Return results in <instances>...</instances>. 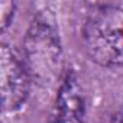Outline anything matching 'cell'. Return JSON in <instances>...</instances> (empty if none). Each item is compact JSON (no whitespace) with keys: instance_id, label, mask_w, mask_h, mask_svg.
Masks as SVG:
<instances>
[{"instance_id":"cell-4","label":"cell","mask_w":123,"mask_h":123,"mask_svg":"<svg viewBox=\"0 0 123 123\" xmlns=\"http://www.w3.org/2000/svg\"><path fill=\"white\" fill-rule=\"evenodd\" d=\"M86 98L80 80L74 71H67L58 86V93L46 123H83Z\"/></svg>"},{"instance_id":"cell-2","label":"cell","mask_w":123,"mask_h":123,"mask_svg":"<svg viewBox=\"0 0 123 123\" xmlns=\"http://www.w3.org/2000/svg\"><path fill=\"white\" fill-rule=\"evenodd\" d=\"M83 45L91 61L101 67L123 65V9L93 5L83 23Z\"/></svg>"},{"instance_id":"cell-3","label":"cell","mask_w":123,"mask_h":123,"mask_svg":"<svg viewBox=\"0 0 123 123\" xmlns=\"http://www.w3.org/2000/svg\"><path fill=\"white\" fill-rule=\"evenodd\" d=\"M31 75L23 58L9 46L2 45L0 49V93L3 109L15 111L26 101L31 88Z\"/></svg>"},{"instance_id":"cell-6","label":"cell","mask_w":123,"mask_h":123,"mask_svg":"<svg viewBox=\"0 0 123 123\" xmlns=\"http://www.w3.org/2000/svg\"><path fill=\"white\" fill-rule=\"evenodd\" d=\"M104 123H123V116L116 113V114H111L110 117H107L104 120Z\"/></svg>"},{"instance_id":"cell-1","label":"cell","mask_w":123,"mask_h":123,"mask_svg":"<svg viewBox=\"0 0 123 123\" xmlns=\"http://www.w3.org/2000/svg\"><path fill=\"white\" fill-rule=\"evenodd\" d=\"M23 61L36 84L52 87L62 81V46L49 13H38L31 22L23 41Z\"/></svg>"},{"instance_id":"cell-5","label":"cell","mask_w":123,"mask_h":123,"mask_svg":"<svg viewBox=\"0 0 123 123\" xmlns=\"http://www.w3.org/2000/svg\"><path fill=\"white\" fill-rule=\"evenodd\" d=\"M15 16V3L13 2H0V22L2 29L6 31L7 26L12 23Z\"/></svg>"}]
</instances>
